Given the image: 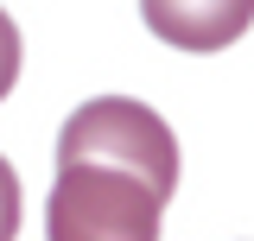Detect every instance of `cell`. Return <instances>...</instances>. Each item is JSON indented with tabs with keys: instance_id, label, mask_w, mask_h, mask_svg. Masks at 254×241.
Here are the masks:
<instances>
[{
	"instance_id": "6da1fadb",
	"label": "cell",
	"mask_w": 254,
	"mask_h": 241,
	"mask_svg": "<svg viewBox=\"0 0 254 241\" xmlns=\"http://www.w3.org/2000/svg\"><path fill=\"white\" fill-rule=\"evenodd\" d=\"M178 190V133L133 95H95L58 133L45 241H159Z\"/></svg>"
},
{
	"instance_id": "7a4b0ae2",
	"label": "cell",
	"mask_w": 254,
	"mask_h": 241,
	"mask_svg": "<svg viewBox=\"0 0 254 241\" xmlns=\"http://www.w3.org/2000/svg\"><path fill=\"white\" fill-rule=\"evenodd\" d=\"M254 6H146V26L165 32L172 45H185V51H222L235 32H248Z\"/></svg>"
},
{
	"instance_id": "3957f363",
	"label": "cell",
	"mask_w": 254,
	"mask_h": 241,
	"mask_svg": "<svg viewBox=\"0 0 254 241\" xmlns=\"http://www.w3.org/2000/svg\"><path fill=\"white\" fill-rule=\"evenodd\" d=\"M13 83H19V32H13L6 6H0V102L13 95Z\"/></svg>"
},
{
	"instance_id": "277c9868",
	"label": "cell",
	"mask_w": 254,
	"mask_h": 241,
	"mask_svg": "<svg viewBox=\"0 0 254 241\" xmlns=\"http://www.w3.org/2000/svg\"><path fill=\"white\" fill-rule=\"evenodd\" d=\"M19 235V172L0 159V241Z\"/></svg>"
}]
</instances>
